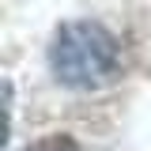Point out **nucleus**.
<instances>
[{
  "label": "nucleus",
  "mask_w": 151,
  "mask_h": 151,
  "mask_svg": "<svg viewBox=\"0 0 151 151\" xmlns=\"http://www.w3.org/2000/svg\"><path fill=\"white\" fill-rule=\"evenodd\" d=\"M49 68L64 87L98 91L121 76V42L102 23H64L49 45Z\"/></svg>",
  "instance_id": "nucleus-1"
},
{
  "label": "nucleus",
  "mask_w": 151,
  "mask_h": 151,
  "mask_svg": "<svg viewBox=\"0 0 151 151\" xmlns=\"http://www.w3.org/2000/svg\"><path fill=\"white\" fill-rule=\"evenodd\" d=\"M23 151H79V144H76L72 136H42V140H34V144H27Z\"/></svg>",
  "instance_id": "nucleus-2"
}]
</instances>
